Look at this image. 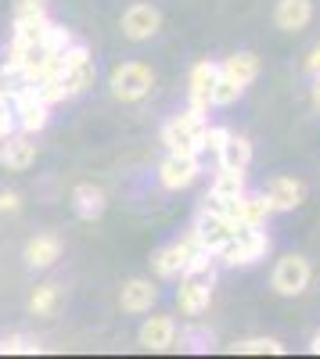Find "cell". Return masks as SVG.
<instances>
[{"mask_svg": "<svg viewBox=\"0 0 320 359\" xmlns=\"http://www.w3.org/2000/svg\"><path fill=\"white\" fill-rule=\"evenodd\" d=\"M206 130H209L206 111L187 108V111H177L162 126V144H166L169 155H194V158H201L206 155Z\"/></svg>", "mask_w": 320, "mask_h": 359, "instance_id": "1", "label": "cell"}, {"mask_svg": "<svg viewBox=\"0 0 320 359\" xmlns=\"http://www.w3.org/2000/svg\"><path fill=\"white\" fill-rule=\"evenodd\" d=\"M108 90L115 101L123 104H137L155 90V72L148 62H119L108 72Z\"/></svg>", "mask_w": 320, "mask_h": 359, "instance_id": "2", "label": "cell"}, {"mask_svg": "<svg viewBox=\"0 0 320 359\" xmlns=\"http://www.w3.org/2000/svg\"><path fill=\"white\" fill-rule=\"evenodd\" d=\"M267 255H270V233L255 226H238V233L216 252V259L230 269H248Z\"/></svg>", "mask_w": 320, "mask_h": 359, "instance_id": "3", "label": "cell"}, {"mask_svg": "<svg viewBox=\"0 0 320 359\" xmlns=\"http://www.w3.org/2000/svg\"><path fill=\"white\" fill-rule=\"evenodd\" d=\"M94 79H98L94 54L86 50L83 43H72V47L65 50L62 76H58V83H62V94H65V101H72V97H83L86 90L94 86Z\"/></svg>", "mask_w": 320, "mask_h": 359, "instance_id": "4", "label": "cell"}, {"mask_svg": "<svg viewBox=\"0 0 320 359\" xmlns=\"http://www.w3.org/2000/svg\"><path fill=\"white\" fill-rule=\"evenodd\" d=\"M11 101H15V123L22 133H44L47 123H51V104L47 97L40 94L36 86H18L11 90Z\"/></svg>", "mask_w": 320, "mask_h": 359, "instance_id": "5", "label": "cell"}, {"mask_svg": "<svg viewBox=\"0 0 320 359\" xmlns=\"http://www.w3.org/2000/svg\"><path fill=\"white\" fill-rule=\"evenodd\" d=\"M309 277H313L309 259H306V255H299V252H288V255H281V259H277L270 284H274V291H277V294L295 298V294H302V291L309 287Z\"/></svg>", "mask_w": 320, "mask_h": 359, "instance_id": "6", "label": "cell"}, {"mask_svg": "<svg viewBox=\"0 0 320 359\" xmlns=\"http://www.w3.org/2000/svg\"><path fill=\"white\" fill-rule=\"evenodd\" d=\"M234 233H238V223H234V216H227V212H198V223L191 226L194 245L206 248V252H213V255H216Z\"/></svg>", "mask_w": 320, "mask_h": 359, "instance_id": "7", "label": "cell"}, {"mask_svg": "<svg viewBox=\"0 0 320 359\" xmlns=\"http://www.w3.org/2000/svg\"><path fill=\"white\" fill-rule=\"evenodd\" d=\"M119 25H123V36H126L130 43H148V40L159 36L162 15H159L155 4H148V0H137V4H130V8L123 11Z\"/></svg>", "mask_w": 320, "mask_h": 359, "instance_id": "8", "label": "cell"}, {"mask_svg": "<svg viewBox=\"0 0 320 359\" xmlns=\"http://www.w3.org/2000/svg\"><path fill=\"white\" fill-rule=\"evenodd\" d=\"M198 245H194V237L187 233V237H180V241H169V245H162L155 255H152V269H155V277L159 280H180L184 277V269H187V259H191V252H194Z\"/></svg>", "mask_w": 320, "mask_h": 359, "instance_id": "9", "label": "cell"}, {"mask_svg": "<svg viewBox=\"0 0 320 359\" xmlns=\"http://www.w3.org/2000/svg\"><path fill=\"white\" fill-rule=\"evenodd\" d=\"M36 155H40V147L33 133L15 130L8 137H0V165L8 172H25L29 165H36Z\"/></svg>", "mask_w": 320, "mask_h": 359, "instance_id": "10", "label": "cell"}, {"mask_svg": "<svg viewBox=\"0 0 320 359\" xmlns=\"http://www.w3.org/2000/svg\"><path fill=\"white\" fill-rule=\"evenodd\" d=\"M213 284H216V277L184 273V277H180V287H177V309H180L184 316L209 313V306H213Z\"/></svg>", "mask_w": 320, "mask_h": 359, "instance_id": "11", "label": "cell"}, {"mask_svg": "<svg viewBox=\"0 0 320 359\" xmlns=\"http://www.w3.org/2000/svg\"><path fill=\"white\" fill-rule=\"evenodd\" d=\"M201 176V158L194 155H166L159 165V187L162 191H187Z\"/></svg>", "mask_w": 320, "mask_h": 359, "instance_id": "12", "label": "cell"}, {"mask_svg": "<svg viewBox=\"0 0 320 359\" xmlns=\"http://www.w3.org/2000/svg\"><path fill=\"white\" fill-rule=\"evenodd\" d=\"M216 79H220V65L216 62H194V69H191V76H187V101H191V108H198V111H209L213 108V86H216Z\"/></svg>", "mask_w": 320, "mask_h": 359, "instance_id": "13", "label": "cell"}, {"mask_svg": "<svg viewBox=\"0 0 320 359\" xmlns=\"http://www.w3.org/2000/svg\"><path fill=\"white\" fill-rule=\"evenodd\" d=\"M137 341L148 348V352H169V348H177V320L166 316V313H155L140 323V331H137Z\"/></svg>", "mask_w": 320, "mask_h": 359, "instance_id": "14", "label": "cell"}, {"mask_svg": "<svg viewBox=\"0 0 320 359\" xmlns=\"http://www.w3.org/2000/svg\"><path fill=\"white\" fill-rule=\"evenodd\" d=\"M159 302V284L152 277H130L119 291V309L130 313V316H140V313H152Z\"/></svg>", "mask_w": 320, "mask_h": 359, "instance_id": "15", "label": "cell"}, {"mask_svg": "<svg viewBox=\"0 0 320 359\" xmlns=\"http://www.w3.org/2000/svg\"><path fill=\"white\" fill-rule=\"evenodd\" d=\"M263 194H267L274 216H277V212H292V208H299L302 198H306V187H302V180H295V176H270Z\"/></svg>", "mask_w": 320, "mask_h": 359, "instance_id": "16", "label": "cell"}, {"mask_svg": "<svg viewBox=\"0 0 320 359\" xmlns=\"http://www.w3.org/2000/svg\"><path fill=\"white\" fill-rule=\"evenodd\" d=\"M22 255H25V266H29V269H51L58 259H62V237L51 233V230H44V233H36V237H29Z\"/></svg>", "mask_w": 320, "mask_h": 359, "instance_id": "17", "label": "cell"}, {"mask_svg": "<svg viewBox=\"0 0 320 359\" xmlns=\"http://www.w3.org/2000/svg\"><path fill=\"white\" fill-rule=\"evenodd\" d=\"M234 223L238 226H255V230H267V219L274 216V208H270V201H267V194H241L238 201H234Z\"/></svg>", "mask_w": 320, "mask_h": 359, "instance_id": "18", "label": "cell"}, {"mask_svg": "<svg viewBox=\"0 0 320 359\" xmlns=\"http://www.w3.org/2000/svg\"><path fill=\"white\" fill-rule=\"evenodd\" d=\"M105 208H108V198H105L101 187H94V184H76V187H72V212H76L83 223L101 219Z\"/></svg>", "mask_w": 320, "mask_h": 359, "instance_id": "19", "label": "cell"}, {"mask_svg": "<svg viewBox=\"0 0 320 359\" xmlns=\"http://www.w3.org/2000/svg\"><path fill=\"white\" fill-rule=\"evenodd\" d=\"M313 18V4L309 0H277L274 8V25L284 29V33H299V29H306Z\"/></svg>", "mask_w": 320, "mask_h": 359, "instance_id": "20", "label": "cell"}, {"mask_svg": "<svg viewBox=\"0 0 320 359\" xmlns=\"http://www.w3.org/2000/svg\"><path fill=\"white\" fill-rule=\"evenodd\" d=\"M220 76L227 79H234L238 86H252L255 76H259V57L252 50H238V54H230L220 62Z\"/></svg>", "mask_w": 320, "mask_h": 359, "instance_id": "21", "label": "cell"}, {"mask_svg": "<svg viewBox=\"0 0 320 359\" xmlns=\"http://www.w3.org/2000/svg\"><path fill=\"white\" fill-rule=\"evenodd\" d=\"M62 302H65L62 284L44 280V284L33 287V294H29V313H33V316H54L58 309H62Z\"/></svg>", "mask_w": 320, "mask_h": 359, "instance_id": "22", "label": "cell"}, {"mask_svg": "<svg viewBox=\"0 0 320 359\" xmlns=\"http://www.w3.org/2000/svg\"><path fill=\"white\" fill-rule=\"evenodd\" d=\"M209 194L216 198H227V201H234L245 194V169H230V165H220L216 176H213V184H209Z\"/></svg>", "mask_w": 320, "mask_h": 359, "instance_id": "23", "label": "cell"}, {"mask_svg": "<svg viewBox=\"0 0 320 359\" xmlns=\"http://www.w3.org/2000/svg\"><path fill=\"white\" fill-rule=\"evenodd\" d=\"M216 162L220 165H230V169H248V162H252V140L241 137V133H230L227 144L220 147Z\"/></svg>", "mask_w": 320, "mask_h": 359, "instance_id": "24", "label": "cell"}, {"mask_svg": "<svg viewBox=\"0 0 320 359\" xmlns=\"http://www.w3.org/2000/svg\"><path fill=\"white\" fill-rule=\"evenodd\" d=\"M177 341H180V348H187V352H209V348L216 345L213 331H209V327H201L198 316H191L187 327H177Z\"/></svg>", "mask_w": 320, "mask_h": 359, "instance_id": "25", "label": "cell"}, {"mask_svg": "<svg viewBox=\"0 0 320 359\" xmlns=\"http://www.w3.org/2000/svg\"><path fill=\"white\" fill-rule=\"evenodd\" d=\"M234 355H284V345L277 338H245L230 345Z\"/></svg>", "mask_w": 320, "mask_h": 359, "instance_id": "26", "label": "cell"}, {"mask_svg": "<svg viewBox=\"0 0 320 359\" xmlns=\"http://www.w3.org/2000/svg\"><path fill=\"white\" fill-rule=\"evenodd\" d=\"M241 94H245V86H238L234 79L220 76V79H216V86H213V108H227V104H234Z\"/></svg>", "mask_w": 320, "mask_h": 359, "instance_id": "27", "label": "cell"}, {"mask_svg": "<svg viewBox=\"0 0 320 359\" xmlns=\"http://www.w3.org/2000/svg\"><path fill=\"white\" fill-rule=\"evenodd\" d=\"M40 345L29 338V334H8L0 338V355H36Z\"/></svg>", "mask_w": 320, "mask_h": 359, "instance_id": "28", "label": "cell"}, {"mask_svg": "<svg viewBox=\"0 0 320 359\" xmlns=\"http://www.w3.org/2000/svg\"><path fill=\"white\" fill-rule=\"evenodd\" d=\"M18 123H15V101H11V90H0V137L15 133Z\"/></svg>", "mask_w": 320, "mask_h": 359, "instance_id": "29", "label": "cell"}, {"mask_svg": "<svg viewBox=\"0 0 320 359\" xmlns=\"http://www.w3.org/2000/svg\"><path fill=\"white\" fill-rule=\"evenodd\" d=\"M47 15V0H15V18H33Z\"/></svg>", "mask_w": 320, "mask_h": 359, "instance_id": "30", "label": "cell"}, {"mask_svg": "<svg viewBox=\"0 0 320 359\" xmlns=\"http://www.w3.org/2000/svg\"><path fill=\"white\" fill-rule=\"evenodd\" d=\"M227 137H230L227 126H209V130H206V151H209V155H220V147L227 144Z\"/></svg>", "mask_w": 320, "mask_h": 359, "instance_id": "31", "label": "cell"}, {"mask_svg": "<svg viewBox=\"0 0 320 359\" xmlns=\"http://www.w3.org/2000/svg\"><path fill=\"white\" fill-rule=\"evenodd\" d=\"M22 194L18 191H0V216H18L22 212Z\"/></svg>", "mask_w": 320, "mask_h": 359, "instance_id": "32", "label": "cell"}, {"mask_svg": "<svg viewBox=\"0 0 320 359\" xmlns=\"http://www.w3.org/2000/svg\"><path fill=\"white\" fill-rule=\"evenodd\" d=\"M306 72L309 76H320V43L309 50V57H306Z\"/></svg>", "mask_w": 320, "mask_h": 359, "instance_id": "33", "label": "cell"}, {"mask_svg": "<svg viewBox=\"0 0 320 359\" xmlns=\"http://www.w3.org/2000/svg\"><path fill=\"white\" fill-rule=\"evenodd\" d=\"M313 104H316V111H320V76H313Z\"/></svg>", "mask_w": 320, "mask_h": 359, "instance_id": "34", "label": "cell"}, {"mask_svg": "<svg viewBox=\"0 0 320 359\" xmlns=\"http://www.w3.org/2000/svg\"><path fill=\"white\" fill-rule=\"evenodd\" d=\"M309 352H313V355H320V334L313 338V345H309Z\"/></svg>", "mask_w": 320, "mask_h": 359, "instance_id": "35", "label": "cell"}]
</instances>
